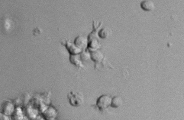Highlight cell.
<instances>
[{
    "label": "cell",
    "instance_id": "cell-1",
    "mask_svg": "<svg viewBox=\"0 0 184 120\" xmlns=\"http://www.w3.org/2000/svg\"><path fill=\"white\" fill-rule=\"evenodd\" d=\"M112 99L110 96L107 95H103L97 99L96 105L100 110H103L111 106Z\"/></svg>",
    "mask_w": 184,
    "mask_h": 120
},
{
    "label": "cell",
    "instance_id": "cell-2",
    "mask_svg": "<svg viewBox=\"0 0 184 120\" xmlns=\"http://www.w3.org/2000/svg\"><path fill=\"white\" fill-rule=\"evenodd\" d=\"M15 107L14 105L10 102L5 101L2 104L0 112L7 116H11L13 114Z\"/></svg>",
    "mask_w": 184,
    "mask_h": 120
},
{
    "label": "cell",
    "instance_id": "cell-3",
    "mask_svg": "<svg viewBox=\"0 0 184 120\" xmlns=\"http://www.w3.org/2000/svg\"><path fill=\"white\" fill-rule=\"evenodd\" d=\"M82 97L80 94L77 93L71 92L69 95L70 103L73 106H80L82 103Z\"/></svg>",
    "mask_w": 184,
    "mask_h": 120
},
{
    "label": "cell",
    "instance_id": "cell-4",
    "mask_svg": "<svg viewBox=\"0 0 184 120\" xmlns=\"http://www.w3.org/2000/svg\"><path fill=\"white\" fill-rule=\"evenodd\" d=\"M140 6L143 10L146 11H152L154 7L153 3L150 1H145L141 2Z\"/></svg>",
    "mask_w": 184,
    "mask_h": 120
},
{
    "label": "cell",
    "instance_id": "cell-5",
    "mask_svg": "<svg viewBox=\"0 0 184 120\" xmlns=\"http://www.w3.org/2000/svg\"><path fill=\"white\" fill-rule=\"evenodd\" d=\"M66 46L71 55H76V54L80 53L81 52V50L80 48H77V47L71 43H66Z\"/></svg>",
    "mask_w": 184,
    "mask_h": 120
},
{
    "label": "cell",
    "instance_id": "cell-6",
    "mask_svg": "<svg viewBox=\"0 0 184 120\" xmlns=\"http://www.w3.org/2000/svg\"><path fill=\"white\" fill-rule=\"evenodd\" d=\"M91 57L92 60L95 63H99L102 61L103 59V55L100 52L92 51L91 52Z\"/></svg>",
    "mask_w": 184,
    "mask_h": 120
},
{
    "label": "cell",
    "instance_id": "cell-7",
    "mask_svg": "<svg viewBox=\"0 0 184 120\" xmlns=\"http://www.w3.org/2000/svg\"><path fill=\"white\" fill-rule=\"evenodd\" d=\"M123 103L122 100L120 97H114L112 99L111 106L114 108H118L122 105Z\"/></svg>",
    "mask_w": 184,
    "mask_h": 120
},
{
    "label": "cell",
    "instance_id": "cell-8",
    "mask_svg": "<svg viewBox=\"0 0 184 120\" xmlns=\"http://www.w3.org/2000/svg\"><path fill=\"white\" fill-rule=\"evenodd\" d=\"M11 116L14 118L15 120H22L23 118V112L19 108L15 109Z\"/></svg>",
    "mask_w": 184,
    "mask_h": 120
},
{
    "label": "cell",
    "instance_id": "cell-9",
    "mask_svg": "<svg viewBox=\"0 0 184 120\" xmlns=\"http://www.w3.org/2000/svg\"><path fill=\"white\" fill-rule=\"evenodd\" d=\"M86 42L85 39L83 38L78 37L75 39V43L76 46L80 48H84L86 45Z\"/></svg>",
    "mask_w": 184,
    "mask_h": 120
},
{
    "label": "cell",
    "instance_id": "cell-10",
    "mask_svg": "<svg viewBox=\"0 0 184 120\" xmlns=\"http://www.w3.org/2000/svg\"><path fill=\"white\" fill-rule=\"evenodd\" d=\"M70 60L72 63L76 66H80L82 65L80 60H79L78 58L75 55H71L70 57Z\"/></svg>",
    "mask_w": 184,
    "mask_h": 120
},
{
    "label": "cell",
    "instance_id": "cell-11",
    "mask_svg": "<svg viewBox=\"0 0 184 120\" xmlns=\"http://www.w3.org/2000/svg\"><path fill=\"white\" fill-rule=\"evenodd\" d=\"M107 34V32H106L104 29H103L102 30H101L99 33V36L102 38H105L106 37Z\"/></svg>",
    "mask_w": 184,
    "mask_h": 120
},
{
    "label": "cell",
    "instance_id": "cell-12",
    "mask_svg": "<svg viewBox=\"0 0 184 120\" xmlns=\"http://www.w3.org/2000/svg\"><path fill=\"white\" fill-rule=\"evenodd\" d=\"M0 120H10L8 116L5 115L0 112Z\"/></svg>",
    "mask_w": 184,
    "mask_h": 120
},
{
    "label": "cell",
    "instance_id": "cell-13",
    "mask_svg": "<svg viewBox=\"0 0 184 120\" xmlns=\"http://www.w3.org/2000/svg\"><path fill=\"white\" fill-rule=\"evenodd\" d=\"M41 33V32L38 28H36L34 31V34H35L34 35H37V34H39Z\"/></svg>",
    "mask_w": 184,
    "mask_h": 120
}]
</instances>
